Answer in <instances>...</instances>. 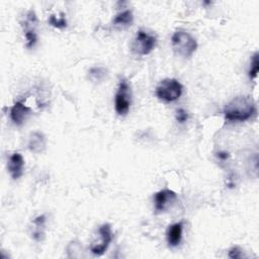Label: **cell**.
Wrapping results in <instances>:
<instances>
[{
  "label": "cell",
  "instance_id": "1",
  "mask_svg": "<svg viewBox=\"0 0 259 259\" xmlns=\"http://www.w3.org/2000/svg\"><path fill=\"white\" fill-rule=\"evenodd\" d=\"M256 112V105L249 95L234 97L224 107V116L227 121L241 122L249 119Z\"/></svg>",
  "mask_w": 259,
  "mask_h": 259
},
{
  "label": "cell",
  "instance_id": "2",
  "mask_svg": "<svg viewBox=\"0 0 259 259\" xmlns=\"http://www.w3.org/2000/svg\"><path fill=\"white\" fill-rule=\"evenodd\" d=\"M171 45L175 54L182 58H190L197 49L196 39L184 30H177L173 33Z\"/></svg>",
  "mask_w": 259,
  "mask_h": 259
},
{
  "label": "cell",
  "instance_id": "3",
  "mask_svg": "<svg viewBox=\"0 0 259 259\" xmlns=\"http://www.w3.org/2000/svg\"><path fill=\"white\" fill-rule=\"evenodd\" d=\"M183 86L174 78H167L156 87V96L165 102H173L182 94Z\"/></svg>",
  "mask_w": 259,
  "mask_h": 259
},
{
  "label": "cell",
  "instance_id": "4",
  "mask_svg": "<svg viewBox=\"0 0 259 259\" xmlns=\"http://www.w3.org/2000/svg\"><path fill=\"white\" fill-rule=\"evenodd\" d=\"M112 240L111 227L109 224H103L99 227L97 234L94 236L90 244V251L92 254L100 256L108 248Z\"/></svg>",
  "mask_w": 259,
  "mask_h": 259
},
{
  "label": "cell",
  "instance_id": "5",
  "mask_svg": "<svg viewBox=\"0 0 259 259\" xmlns=\"http://www.w3.org/2000/svg\"><path fill=\"white\" fill-rule=\"evenodd\" d=\"M131 106V87L125 79H122L118 85L114 98V108L117 114L126 115Z\"/></svg>",
  "mask_w": 259,
  "mask_h": 259
},
{
  "label": "cell",
  "instance_id": "6",
  "mask_svg": "<svg viewBox=\"0 0 259 259\" xmlns=\"http://www.w3.org/2000/svg\"><path fill=\"white\" fill-rule=\"evenodd\" d=\"M157 38L154 34L148 33L143 29L138 30L133 42V51L141 56L149 55L156 46Z\"/></svg>",
  "mask_w": 259,
  "mask_h": 259
},
{
  "label": "cell",
  "instance_id": "7",
  "mask_svg": "<svg viewBox=\"0 0 259 259\" xmlns=\"http://www.w3.org/2000/svg\"><path fill=\"white\" fill-rule=\"evenodd\" d=\"M176 199L177 194L168 188L156 192L154 195V212L158 214L165 211Z\"/></svg>",
  "mask_w": 259,
  "mask_h": 259
},
{
  "label": "cell",
  "instance_id": "8",
  "mask_svg": "<svg viewBox=\"0 0 259 259\" xmlns=\"http://www.w3.org/2000/svg\"><path fill=\"white\" fill-rule=\"evenodd\" d=\"M37 23V18L34 13V11L29 10L26 13L25 19L22 23L23 26V32L26 39V47L32 48L36 41H37V35L35 32V25Z\"/></svg>",
  "mask_w": 259,
  "mask_h": 259
},
{
  "label": "cell",
  "instance_id": "9",
  "mask_svg": "<svg viewBox=\"0 0 259 259\" xmlns=\"http://www.w3.org/2000/svg\"><path fill=\"white\" fill-rule=\"evenodd\" d=\"M23 166H24V160L21 154L15 152L13 153L8 160L7 168L8 172L13 180H17L20 178L23 174Z\"/></svg>",
  "mask_w": 259,
  "mask_h": 259
},
{
  "label": "cell",
  "instance_id": "10",
  "mask_svg": "<svg viewBox=\"0 0 259 259\" xmlns=\"http://www.w3.org/2000/svg\"><path fill=\"white\" fill-rule=\"evenodd\" d=\"M30 113V108L21 101H16L10 108V118L16 125H21Z\"/></svg>",
  "mask_w": 259,
  "mask_h": 259
},
{
  "label": "cell",
  "instance_id": "11",
  "mask_svg": "<svg viewBox=\"0 0 259 259\" xmlns=\"http://www.w3.org/2000/svg\"><path fill=\"white\" fill-rule=\"evenodd\" d=\"M182 231H183V222L175 223L169 226L167 230V242L170 247H176L180 244L182 239Z\"/></svg>",
  "mask_w": 259,
  "mask_h": 259
},
{
  "label": "cell",
  "instance_id": "12",
  "mask_svg": "<svg viewBox=\"0 0 259 259\" xmlns=\"http://www.w3.org/2000/svg\"><path fill=\"white\" fill-rule=\"evenodd\" d=\"M134 22V15L132 10H124L115 15L112 20V25L117 30H124L128 28Z\"/></svg>",
  "mask_w": 259,
  "mask_h": 259
},
{
  "label": "cell",
  "instance_id": "13",
  "mask_svg": "<svg viewBox=\"0 0 259 259\" xmlns=\"http://www.w3.org/2000/svg\"><path fill=\"white\" fill-rule=\"evenodd\" d=\"M28 149L32 153L39 154L46 149V139L45 136L39 132H34L30 135L28 140Z\"/></svg>",
  "mask_w": 259,
  "mask_h": 259
},
{
  "label": "cell",
  "instance_id": "14",
  "mask_svg": "<svg viewBox=\"0 0 259 259\" xmlns=\"http://www.w3.org/2000/svg\"><path fill=\"white\" fill-rule=\"evenodd\" d=\"M45 223H46V217L44 214L36 217L32 224L34 226V230L32 232V237L36 241H40L41 237L44 236V229H45Z\"/></svg>",
  "mask_w": 259,
  "mask_h": 259
},
{
  "label": "cell",
  "instance_id": "15",
  "mask_svg": "<svg viewBox=\"0 0 259 259\" xmlns=\"http://www.w3.org/2000/svg\"><path fill=\"white\" fill-rule=\"evenodd\" d=\"M49 24L56 27V28L63 29V28L67 27V20H66L65 15L63 13H61L60 16L52 14L49 17Z\"/></svg>",
  "mask_w": 259,
  "mask_h": 259
},
{
  "label": "cell",
  "instance_id": "16",
  "mask_svg": "<svg viewBox=\"0 0 259 259\" xmlns=\"http://www.w3.org/2000/svg\"><path fill=\"white\" fill-rule=\"evenodd\" d=\"M106 70L101 67H94L89 70V78L94 82H100L104 79Z\"/></svg>",
  "mask_w": 259,
  "mask_h": 259
},
{
  "label": "cell",
  "instance_id": "17",
  "mask_svg": "<svg viewBox=\"0 0 259 259\" xmlns=\"http://www.w3.org/2000/svg\"><path fill=\"white\" fill-rule=\"evenodd\" d=\"M258 52L254 53L253 57H252V61H251V66H250V70H249V77L250 79H255L258 75V71H259V59H258Z\"/></svg>",
  "mask_w": 259,
  "mask_h": 259
},
{
  "label": "cell",
  "instance_id": "18",
  "mask_svg": "<svg viewBox=\"0 0 259 259\" xmlns=\"http://www.w3.org/2000/svg\"><path fill=\"white\" fill-rule=\"evenodd\" d=\"M175 118L178 122L183 123L188 119V113L186 110H184L183 108H179L176 110V114H175Z\"/></svg>",
  "mask_w": 259,
  "mask_h": 259
},
{
  "label": "cell",
  "instance_id": "19",
  "mask_svg": "<svg viewBox=\"0 0 259 259\" xmlns=\"http://www.w3.org/2000/svg\"><path fill=\"white\" fill-rule=\"evenodd\" d=\"M228 256L232 259H238V258H242L243 254H242V250L240 247L238 246H234L229 250V254Z\"/></svg>",
  "mask_w": 259,
  "mask_h": 259
},
{
  "label": "cell",
  "instance_id": "20",
  "mask_svg": "<svg viewBox=\"0 0 259 259\" xmlns=\"http://www.w3.org/2000/svg\"><path fill=\"white\" fill-rule=\"evenodd\" d=\"M229 157H230V155L227 152H219L218 153V158L221 160H227Z\"/></svg>",
  "mask_w": 259,
  "mask_h": 259
}]
</instances>
